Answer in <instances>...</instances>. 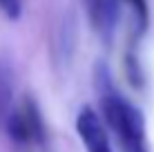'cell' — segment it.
<instances>
[{
  "label": "cell",
  "instance_id": "6da1fadb",
  "mask_svg": "<svg viewBox=\"0 0 154 152\" xmlns=\"http://www.w3.org/2000/svg\"><path fill=\"white\" fill-rule=\"evenodd\" d=\"M96 87L100 94V110L107 128L114 132L123 152H150L145 134V116L136 105L121 94L109 81L103 65L96 70Z\"/></svg>",
  "mask_w": 154,
  "mask_h": 152
},
{
  "label": "cell",
  "instance_id": "7a4b0ae2",
  "mask_svg": "<svg viewBox=\"0 0 154 152\" xmlns=\"http://www.w3.org/2000/svg\"><path fill=\"white\" fill-rule=\"evenodd\" d=\"M5 130H7V134L20 145L42 143V141H45V125H42L38 103H36L34 98L25 96L23 101L11 110L7 123H5Z\"/></svg>",
  "mask_w": 154,
  "mask_h": 152
},
{
  "label": "cell",
  "instance_id": "3957f363",
  "mask_svg": "<svg viewBox=\"0 0 154 152\" xmlns=\"http://www.w3.org/2000/svg\"><path fill=\"white\" fill-rule=\"evenodd\" d=\"M76 134L81 137L87 152H114L109 137L105 132V125L98 119L96 110L85 105L76 114Z\"/></svg>",
  "mask_w": 154,
  "mask_h": 152
},
{
  "label": "cell",
  "instance_id": "277c9868",
  "mask_svg": "<svg viewBox=\"0 0 154 152\" xmlns=\"http://www.w3.org/2000/svg\"><path fill=\"white\" fill-rule=\"evenodd\" d=\"M83 5L94 31L109 40L121 16V0H83Z\"/></svg>",
  "mask_w": 154,
  "mask_h": 152
},
{
  "label": "cell",
  "instance_id": "5b68a950",
  "mask_svg": "<svg viewBox=\"0 0 154 152\" xmlns=\"http://www.w3.org/2000/svg\"><path fill=\"white\" fill-rule=\"evenodd\" d=\"M11 98H14V67L9 60L0 58V128L7 123L11 114Z\"/></svg>",
  "mask_w": 154,
  "mask_h": 152
},
{
  "label": "cell",
  "instance_id": "8992f818",
  "mask_svg": "<svg viewBox=\"0 0 154 152\" xmlns=\"http://www.w3.org/2000/svg\"><path fill=\"white\" fill-rule=\"evenodd\" d=\"M121 2H125L127 7L132 9L136 29H139V34H143V31L147 29V23H150V7H147V0H121Z\"/></svg>",
  "mask_w": 154,
  "mask_h": 152
},
{
  "label": "cell",
  "instance_id": "52a82bcc",
  "mask_svg": "<svg viewBox=\"0 0 154 152\" xmlns=\"http://www.w3.org/2000/svg\"><path fill=\"white\" fill-rule=\"evenodd\" d=\"M0 11L11 20L20 18V14H23V0H0Z\"/></svg>",
  "mask_w": 154,
  "mask_h": 152
}]
</instances>
